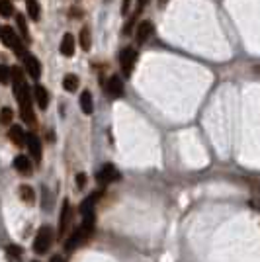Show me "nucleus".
Here are the masks:
<instances>
[{
    "label": "nucleus",
    "mask_w": 260,
    "mask_h": 262,
    "mask_svg": "<svg viewBox=\"0 0 260 262\" xmlns=\"http://www.w3.org/2000/svg\"><path fill=\"white\" fill-rule=\"evenodd\" d=\"M0 39H2V43L6 45V47H10L16 55H24L26 53V47L22 45V37L18 35V31L14 28L4 26V28L0 29Z\"/></svg>",
    "instance_id": "f257e3e1"
},
{
    "label": "nucleus",
    "mask_w": 260,
    "mask_h": 262,
    "mask_svg": "<svg viewBox=\"0 0 260 262\" xmlns=\"http://www.w3.org/2000/svg\"><path fill=\"white\" fill-rule=\"evenodd\" d=\"M53 245V229L49 225H44L37 235H35V241H33V252L37 254H45Z\"/></svg>",
    "instance_id": "f03ea898"
},
{
    "label": "nucleus",
    "mask_w": 260,
    "mask_h": 262,
    "mask_svg": "<svg viewBox=\"0 0 260 262\" xmlns=\"http://www.w3.org/2000/svg\"><path fill=\"white\" fill-rule=\"evenodd\" d=\"M137 59H139L137 49H133V47H125V49H121V53H119V67H121V73H123L125 78H129L131 76L133 69H135Z\"/></svg>",
    "instance_id": "7ed1b4c3"
},
{
    "label": "nucleus",
    "mask_w": 260,
    "mask_h": 262,
    "mask_svg": "<svg viewBox=\"0 0 260 262\" xmlns=\"http://www.w3.org/2000/svg\"><path fill=\"white\" fill-rule=\"evenodd\" d=\"M92 233H94V231H92V229H88L86 225H80L78 229H74V231H72V235L69 237V241L65 243V250H67V252H72L76 247H80L82 243H86Z\"/></svg>",
    "instance_id": "20e7f679"
},
{
    "label": "nucleus",
    "mask_w": 260,
    "mask_h": 262,
    "mask_svg": "<svg viewBox=\"0 0 260 262\" xmlns=\"http://www.w3.org/2000/svg\"><path fill=\"white\" fill-rule=\"evenodd\" d=\"M117 178H119V172H117L116 166H114V164H110V162H106L100 170L96 172V180H98V184H100V186H108V184L116 182Z\"/></svg>",
    "instance_id": "39448f33"
},
{
    "label": "nucleus",
    "mask_w": 260,
    "mask_h": 262,
    "mask_svg": "<svg viewBox=\"0 0 260 262\" xmlns=\"http://www.w3.org/2000/svg\"><path fill=\"white\" fill-rule=\"evenodd\" d=\"M71 219H72V209L69 200L63 202V207H61V217H59V239H63L67 231H69V225H71Z\"/></svg>",
    "instance_id": "423d86ee"
},
{
    "label": "nucleus",
    "mask_w": 260,
    "mask_h": 262,
    "mask_svg": "<svg viewBox=\"0 0 260 262\" xmlns=\"http://www.w3.org/2000/svg\"><path fill=\"white\" fill-rule=\"evenodd\" d=\"M22 59H24V67H26L28 74L31 78L37 80L41 76V63H39V59L35 57V55H31V53H28V51L22 55Z\"/></svg>",
    "instance_id": "0eeeda50"
},
{
    "label": "nucleus",
    "mask_w": 260,
    "mask_h": 262,
    "mask_svg": "<svg viewBox=\"0 0 260 262\" xmlns=\"http://www.w3.org/2000/svg\"><path fill=\"white\" fill-rule=\"evenodd\" d=\"M106 90H108V94H110V98H121L123 96V80L117 76V74H114V76H110L108 78V82H106Z\"/></svg>",
    "instance_id": "6e6552de"
},
{
    "label": "nucleus",
    "mask_w": 260,
    "mask_h": 262,
    "mask_svg": "<svg viewBox=\"0 0 260 262\" xmlns=\"http://www.w3.org/2000/svg\"><path fill=\"white\" fill-rule=\"evenodd\" d=\"M153 31H155V26H153V22H149V20H145L141 22L139 26H137V31H135V41L141 45L145 43L151 35H153Z\"/></svg>",
    "instance_id": "1a4fd4ad"
},
{
    "label": "nucleus",
    "mask_w": 260,
    "mask_h": 262,
    "mask_svg": "<svg viewBox=\"0 0 260 262\" xmlns=\"http://www.w3.org/2000/svg\"><path fill=\"white\" fill-rule=\"evenodd\" d=\"M28 149H29V155L33 157V160L39 164L41 162V141L35 133H28Z\"/></svg>",
    "instance_id": "9d476101"
},
{
    "label": "nucleus",
    "mask_w": 260,
    "mask_h": 262,
    "mask_svg": "<svg viewBox=\"0 0 260 262\" xmlns=\"http://www.w3.org/2000/svg\"><path fill=\"white\" fill-rule=\"evenodd\" d=\"M8 137H10V141H12L16 147H22L28 143V133L22 129V125H10Z\"/></svg>",
    "instance_id": "9b49d317"
},
{
    "label": "nucleus",
    "mask_w": 260,
    "mask_h": 262,
    "mask_svg": "<svg viewBox=\"0 0 260 262\" xmlns=\"http://www.w3.org/2000/svg\"><path fill=\"white\" fill-rule=\"evenodd\" d=\"M31 92H33V100L37 102V108L39 110H47V106H49V92L45 90V86L35 84Z\"/></svg>",
    "instance_id": "f8f14e48"
},
{
    "label": "nucleus",
    "mask_w": 260,
    "mask_h": 262,
    "mask_svg": "<svg viewBox=\"0 0 260 262\" xmlns=\"http://www.w3.org/2000/svg\"><path fill=\"white\" fill-rule=\"evenodd\" d=\"M14 168L16 172H20V174L24 176H31V160H29V157H24V155H18L14 159Z\"/></svg>",
    "instance_id": "ddd939ff"
},
{
    "label": "nucleus",
    "mask_w": 260,
    "mask_h": 262,
    "mask_svg": "<svg viewBox=\"0 0 260 262\" xmlns=\"http://www.w3.org/2000/svg\"><path fill=\"white\" fill-rule=\"evenodd\" d=\"M61 55L65 57H72L74 55V35L72 33H65L63 39H61Z\"/></svg>",
    "instance_id": "4468645a"
},
{
    "label": "nucleus",
    "mask_w": 260,
    "mask_h": 262,
    "mask_svg": "<svg viewBox=\"0 0 260 262\" xmlns=\"http://www.w3.org/2000/svg\"><path fill=\"white\" fill-rule=\"evenodd\" d=\"M80 110H82L86 116H90V114L94 112V100H92V94H90L88 90H84V92L80 94Z\"/></svg>",
    "instance_id": "2eb2a0df"
},
{
    "label": "nucleus",
    "mask_w": 260,
    "mask_h": 262,
    "mask_svg": "<svg viewBox=\"0 0 260 262\" xmlns=\"http://www.w3.org/2000/svg\"><path fill=\"white\" fill-rule=\"evenodd\" d=\"M18 196L28 205H33V202H35V192H33V188L28 186V184H22V186L18 188Z\"/></svg>",
    "instance_id": "dca6fc26"
},
{
    "label": "nucleus",
    "mask_w": 260,
    "mask_h": 262,
    "mask_svg": "<svg viewBox=\"0 0 260 262\" xmlns=\"http://www.w3.org/2000/svg\"><path fill=\"white\" fill-rule=\"evenodd\" d=\"M26 8H28V16L31 20H39L41 18V6L37 0H26Z\"/></svg>",
    "instance_id": "f3484780"
},
{
    "label": "nucleus",
    "mask_w": 260,
    "mask_h": 262,
    "mask_svg": "<svg viewBox=\"0 0 260 262\" xmlns=\"http://www.w3.org/2000/svg\"><path fill=\"white\" fill-rule=\"evenodd\" d=\"M16 26H18V29L22 31V37H24L26 41H31V35H29V31H28V22H26V16H22V14L16 16Z\"/></svg>",
    "instance_id": "a211bd4d"
},
{
    "label": "nucleus",
    "mask_w": 260,
    "mask_h": 262,
    "mask_svg": "<svg viewBox=\"0 0 260 262\" xmlns=\"http://www.w3.org/2000/svg\"><path fill=\"white\" fill-rule=\"evenodd\" d=\"M78 76L76 74H67L65 78H63V88L67 90V92H74V90H78Z\"/></svg>",
    "instance_id": "6ab92c4d"
},
{
    "label": "nucleus",
    "mask_w": 260,
    "mask_h": 262,
    "mask_svg": "<svg viewBox=\"0 0 260 262\" xmlns=\"http://www.w3.org/2000/svg\"><path fill=\"white\" fill-rule=\"evenodd\" d=\"M96 200H98V194H90L86 200L80 204V213L84 215L88 211H94V205H96Z\"/></svg>",
    "instance_id": "aec40b11"
},
{
    "label": "nucleus",
    "mask_w": 260,
    "mask_h": 262,
    "mask_svg": "<svg viewBox=\"0 0 260 262\" xmlns=\"http://www.w3.org/2000/svg\"><path fill=\"white\" fill-rule=\"evenodd\" d=\"M80 47H82V51H90V47H92V35L86 26L80 29Z\"/></svg>",
    "instance_id": "412c9836"
},
{
    "label": "nucleus",
    "mask_w": 260,
    "mask_h": 262,
    "mask_svg": "<svg viewBox=\"0 0 260 262\" xmlns=\"http://www.w3.org/2000/svg\"><path fill=\"white\" fill-rule=\"evenodd\" d=\"M14 14V4L12 0H0V16L2 18H10Z\"/></svg>",
    "instance_id": "4be33fe9"
},
{
    "label": "nucleus",
    "mask_w": 260,
    "mask_h": 262,
    "mask_svg": "<svg viewBox=\"0 0 260 262\" xmlns=\"http://www.w3.org/2000/svg\"><path fill=\"white\" fill-rule=\"evenodd\" d=\"M12 117H14V112H12V108H2L0 110V125H10L12 123Z\"/></svg>",
    "instance_id": "5701e85b"
},
{
    "label": "nucleus",
    "mask_w": 260,
    "mask_h": 262,
    "mask_svg": "<svg viewBox=\"0 0 260 262\" xmlns=\"http://www.w3.org/2000/svg\"><path fill=\"white\" fill-rule=\"evenodd\" d=\"M12 82V69L10 67H6V65H2L0 67V84H10Z\"/></svg>",
    "instance_id": "b1692460"
},
{
    "label": "nucleus",
    "mask_w": 260,
    "mask_h": 262,
    "mask_svg": "<svg viewBox=\"0 0 260 262\" xmlns=\"http://www.w3.org/2000/svg\"><path fill=\"white\" fill-rule=\"evenodd\" d=\"M22 248L20 247H16V245H10V247H6V256L10 258V260H18L20 256H22Z\"/></svg>",
    "instance_id": "393cba45"
},
{
    "label": "nucleus",
    "mask_w": 260,
    "mask_h": 262,
    "mask_svg": "<svg viewBox=\"0 0 260 262\" xmlns=\"http://www.w3.org/2000/svg\"><path fill=\"white\" fill-rule=\"evenodd\" d=\"M84 186H86V174H84V172H78V174H76V188H84Z\"/></svg>",
    "instance_id": "a878e982"
},
{
    "label": "nucleus",
    "mask_w": 260,
    "mask_h": 262,
    "mask_svg": "<svg viewBox=\"0 0 260 262\" xmlns=\"http://www.w3.org/2000/svg\"><path fill=\"white\" fill-rule=\"evenodd\" d=\"M135 18H137V14L133 16L129 22L125 24V28H123V35H129V33H131V28H133V24H135Z\"/></svg>",
    "instance_id": "bb28decb"
},
{
    "label": "nucleus",
    "mask_w": 260,
    "mask_h": 262,
    "mask_svg": "<svg viewBox=\"0 0 260 262\" xmlns=\"http://www.w3.org/2000/svg\"><path fill=\"white\" fill-rule=\"evenodd\" d=\"M147 4H149V0H137V10H135V14H141V10H143Z\"/></svg>",
    "instance_id": "cd10ccee"
},
{
    "label": "nucleus",
    "mask_w": 260,
    "mask_h": 262,
    "mask_svg": "<svg viewBox=\"0 0 260 262\" xmlns=\"http://www.w3.org/2000/svg\"><path fill=\"white\" fill-rule=\"evenodd\" d=\"M44 202H45L44 207L45 209H49V190L45 188V186H44Z\"/></svg>",
    "instance_id": "c85d7f7f"
},
{
    "label": "nucleus",
    "mask_w": 260,
    "mask_h": 262,
    "mask_svg": "<svg viewBox=\"0 0 260 262\" xmlns=\"http://www.w3.org/2000/svg\"><path fill=\"white\" fill-rule=\"evenodd\" d=\"M129 4H131V0H123V6H121V14H127V12H129Z\"/></svg>",
    "instance_id": "c756f323"
},
{
    "label": "nucleus",
    "mask_w": 260,
    "mask_h": 262,
    "mask_svg": "<svg viewBox=\"0 0 260 262\" xmlns=\"http://www.w3.org/2000/svg\"><path fill=\"white\" fill-rule=\"evenodd\" d=\"M71 14H72V18H80V14H82V12H80L78 8H72V10H71Z\"/></svg>",
    "instance_id": "7c9ffc66"
},
{
    "label": "nucleus",
    "mask_w": 260,
    "mask_h": 262,
    "mask_svg": "<svg viewBox=\"0 0 260 262\" xmlns=\"http://www.w3.org/2000/svg\"><path fill=\"white\" fill-rule=\"evenodd\" d=\"M49 262H65V258H63V256H59V254H55V256H51V260Z\"/></svg>",
    "instance_id": "2f4dec72"
},
{
    "label": "nucleus",
    "mask_w": 260,
    "mask_h": 262,
    "mask_svg": "<svg viewBox=\"0 0 260 262\" xmlns=\"http://www.w3.org/2000/svg\"><path fill=\"white\" fill-rule=\"evenodd\" d=\"M166 2H168V0H159V6L160 8H162V6H166Z\"/></svg>",
    "instance_id": "473e14b6"
},
{
    "label": "nucleus",
    "mask_w": 260,
    "mask_h": 262,
    "mask_svg": "<svg viewBox=\"0 0 260 262\" xmlns=\"http://www.w3.org/2000/svg\"><path fill=\"white\" fill-rule=\"evenodd\" d=\"M33 262H37V260H33Z\"/></svg>",
    "instance_id": "72a5a7b5"
},
{
    "label": "nucleus",
    "mask_w": 260,
    "mask_h": 262,
    "mask_svg": "<svg viewBox=\"0 0 260 262\" xmlns=\"http://www.w3.org/2000/svg\"><path fill=\"white\" fill-rule=\"evenodd\" d=\"M0 29H2V28H0Z\"/></svg>",
    "instance_id": "f704fd0d"
}]
</instances>
